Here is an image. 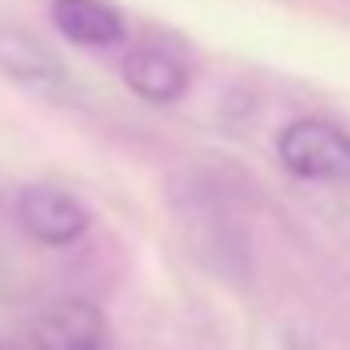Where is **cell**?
Instances as JSON below:
<instances>
[{
    "mask_svg": "<svg viewBox=\"0 0 350 350\" xmlns=\"http://www.w3.org/2000/svg\"><path fill=\"white\" fill-rule=\"evenodd\" d=\"M279 162L286 174L320 185H350V132L324 117H301L279 132Z\"/></svg>",
    "mask_w": 350,
    "mask_h": 350,
    "instance_id": "1",
    "label": "cell"
},
{
    "mask_svg": "<svg viewBox=\"0 0 350 350\" xmlns=\"http://www.w3.org/2000/svg\"><path fill=\"white\" fill-rule=\"evenodd\" d=\"M16 211L27 234L49 249L76 245L91 230V211L72 192L53 189V185H27L16 200Z\"/></svg>",
    "mask_w": 350,
    "mask_h": 350,
    "instance_id": "2",
    "label": "cell"
},
{
    "mask_svg": "<svg viewBox=\"0 0 350 350\" xmlns=\"http://www.w3.org/2000/svg\"><path fill=\"white\" fill-rule=\"evenodd\" d=\"M38 350H109V320L87 297H57L34 317Z\"/></svg>",
    "mask_w": 350,
    "mask_h": 350,
    "instance_id": "3",
    "label": "cell"
},
{
    "mask_svg": "<svg viewBox=\"0 0 350 350\" xmlns=\"http://www.w3.org/2000/svg\"><path fill=\"white\" fill-rule=\"evenodd\" d=\"M0 72L46 98H61L68 91L61 57L23 27H0Z\"/></svg>",
    "mask_w": 350,
    "mask_h": 350,
    "instance_id": "4",
    "label": "cell"
},
{
    "mask_svg": "<svg viewBox=\"0 0 350 350\" xmlns=\"http://www.w3.org/2000/svg\"><path fill=\"white\" fill-rule=\"evenodd\" d=\"M57 34L83 49H109L124 42V19L106 0H53L49 4Z\"/></svg>",
    "mask_w": 350,
    "mask_h": 350,
    "instance_id": "5",
    "label": "cell"
},
{
    "mask_svg": "<svg viewBox=\"0 0 350 350\" xmlns=\"http://www.w3.org/2000/svg\"><path fill=\"white\" fill-rule=\"evenodd\" d=\"M121 76L132 87V94H139L144 102H154V106H170L189 91L185 64L162 49H132L121 64Z\"/></svg>",
    "mask_w": 350,
    "mask_h": 350,
    "instance_id": "6",
    "label": "cell"
},
{
    "mask_svg": "<svg viewBox=\"0 0 350 350\" xmlns=\"http://www.w3.org/2000/svg\"><path fill=\"white\" fill-rule=\"evenodd\" d=\"M0 350H12V347H4V342H0Z\"/></svg>",
    "mask_w": 350,
    "mask_h": 350,
    "instance_id": "7",
    "label": "cell"
}]
</instances>
